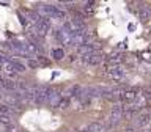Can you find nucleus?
I'll return each mask as SVG.
<instances>
[{"instance_id": "1", "label": "nucleus", "mask_w": 151, "mask_h": 132, "mask_svg": "<svg viewBox=\"0 0 151 132\" xmlns=\"http://www.w3.org/2000/svg\"><path fill=\"white\" fill-rule=\"evenodd\" d=\"M41 13H44L46 17L58 19V21H65L66 19V11H63L60 6H54V5H42Z\"/></svg>"}, {"instance_id": "2", "label": "nucleus", "mask_w": 151, "mask_h": 132, "mask_svg": "<svg viewBox=\"0 0 151 132\" xmlns=\"http://www.w3.org/2000/svg\"><path fill=\"white\" fill-rule=\"evenodd\" d=\"M50 28H52V24H50V19L49 17H42L40 22L35 25V32L38 33L40 36H42V35H46L47 32H50Z\"/></svg>"}, {"instance_id": "3", "label": "nucleus", "mask_w": 151, "mask_h": 132, "mask_svg": "<svg viewBox=\"0 0 151 132\" xmlns=\"http://www.w3.org/2000/svg\"><path fill=\"white\" fill-rule=\"evenodd\" d=\"M80 58H82V61H85V63H88V65H99L102 61V54L99 50H94L88 55H82Z\"/></svg>"}, {"instance_id": "4", "label": "nucleus", "mask_w": 151, "mask_h": 132, "mask_svg": "<svg viewBox=\"0 0 151 132\" xmlns=\"http://www.w3.org/2000/svg\"><path fill=\"white\" fill-rule=\"evenodd\" d=\"M107 75L112 80H121L123 77H124V71H123L120 66H113V68H110L107 71Z\"/></svg>"}, {"instance_id": "5", "label": "nucleus", "mask_w": 151, "mask_h": 132, "mask_svg": "<svg viewBox=\"0 0 151 132\" xmlns=\"http://www.w3.org/2000/svg\"><path fill=\"white\" fill-rule=\"evenodd\" d=\"M87 129H88L90 132H106V131H107V129H106V124H104V123H101V121H94V123H91V124H88Z\"/></svg>"}, {"instance_id": "6", "label": "nucleus", "mask_w": 151, "mask_h": 132, "mask_svg": "<svg viewBox=\"0 0 151 132\" xmlns=\"http://www.w3.org/2000/svg\"><path fill=\"white\" fill-rule=\"evenodd\" d=\"M82 87H80V85H71V87L66 90V94H68V98L69 96H79L80 93H82Z\"/></svg>"}, {"instance_id": "7", "label": "nucleus", "mask_w": 151, "mask_h": 132, "mask_svg": "<svg viewBox=\"0 0 151 132\" xmlns=\"http://www.w3.org/2000/svg\"><path fill=\"white\" fill-rule=\"evenodd\" d=\"M150 118H151V115H150V113H142V115H140L139 118H137L135 124L139 126V127L145 126V124H148V123H150Z\"/></svg>"}, {"instance_id": "8", "label": "nucleus", "mask_w": 151, "mask_h": 132, "mask_svg": "<svg viewBox=\"0 0 151 132\" xmlns=\"http://www.w3.org/2000/svg\"><path fill=\"white\" fill-rule=\"evenodd\" d=\"M50 55H52V58H54V60L60 61V60H63V58H65V50L61 49V47H58V49H52Z\"/></svg>"}, {"instance_id": "9", "label": "nucleus", "mask_w": 151, "mask_h": 132, "mask_svg": "<svg viewBox=\"0 0 151 132\" xmlns=\"http://www.w3.org/2000/svg\"><path fill=\"white\" fill-rule=\"evenodd\" d=\"M139 17L142 21H148V19H151V11L146 8H140L139 9Z\"/></svg>"}, {"instance_id": "10", "label": "nucleus", "mask_w": 151, "mask_h": 132, "mask_svg": "<svg viewBox=\"0 0 151 132\" xmlns=\"http://www.w3.org/2000/svg\"><path fill=\"white\" fill-rule=\"evenodd\" d=\"M121 61H123L121 55H112V57H109V58H107L109 65H118V63H121Z\"/></svg>"}, {"instance_id": "11", "label": "nucleus", "mask_w": 151, "mask_h": 132, "mask_svg": "<svg viewBox=\"0 0 151 132\" xmlns=\"http://www.w3.org/2000/svg\"><path fill=\"white\" fill-rule=\"evenodd\" d=\"M0 123L5 124V127H8L11 126V118H9V115H0Z\"/></svg>"}, {"instance_id": "12", "label": "nucleus", "mask_w": 151, "mask_h": 132, "mask_svg": "<svg viewBox=\"0 0 151 132\" xmlns=\"http://www.w3.org/2000/svg\"><path fill=\"white\" fill-rule=\"evenodd\" d=\"M69 107V98L66 96V98H61V101L58 104V108H68Z\"/></svg>"}, {"instance_id": "13", "label": "nucleus", "mask_w": 151, "mask_h": 132, "mask_svg": "<svg viewBox=\"0 0 151 132\" xmlns=\"http://www.w3.org/2000/svg\"><path fill=\"white\" fill-rule=\"evenodd\" d=\"M36 60H38V63H40V65H44V66L49 65V60H47V58H42L41 55H38V57H36Z\"/></svg>"}, {"instance_id": "14", "label": "nucleus", "mask_w": 151, "mask_h": 132, "mask_svg": "<svg viewBox=\"0 0 151 132\" xmlns=\"http://www.w3.org/2000/svg\"><path fill=\"white\" fill-rule=\"evenodd\" d=\"M27 65H28V68H38V66H40L38 60H32V58L28 60V63H27Z\"/></svg>"}, {"instance_id": "15", "label": "nucleus", "mask_w": 151, "mask_h": 132, "mask_svg": "<svg viewBox=\"0 0 151 132\" xmlns=\"http://www.w3.org/2000/svg\"><path fill=\"white\" fill-rule=\"evenodd\" d=\"M77 132H90L88 129H80V131H77Z\"/></svg>"}]
</instances>
